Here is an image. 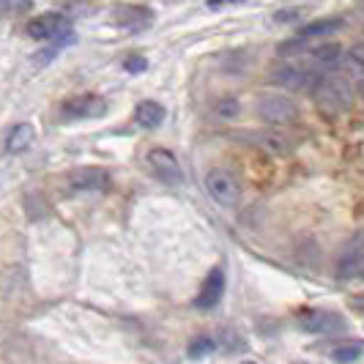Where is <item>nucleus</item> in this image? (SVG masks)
<instances>
[{
  "label": "nucleus",
  "instance_id": "obj_19",
  "mask_svg": "<svg viewBox=\"0 0 364 364\" xmlns=\"http://www.w3.org/2000/svg\"><path fill=\"white\" fill-rule=\"evenodd\" d=\"M72 41H74V33H69V36H63V38H55L53 44L47 47V50H41V53H36V58H33V60L44 66V63H50V60H55V58H58V53H60L63 47H69Z\"/></svg>",
  "mask_w": 364,
  "mask_h": 364
},
{
  "label": "nucleus",
  "instance_id": "obj_11",
  "mask_svg": "<svg viewBox=\"0 0 364 364\" xmlns=\"http://www.w3.org/2000/svg\"><path fill=\"white\" fill-rule=\"evenodd\" d=\"M107 170L102 167H85V170H77L72 178H69V186L72 192H105L107 189Z\"/></svg>",
  "mask_w": 364,
  "mask_h": 364
},
{
  "label": "nucleus",
  "instance_id": "obj_24",
  "mask_svg": "<svg viewBox=\"0 0 364 364\" xmlns=\"http://www.w3.org/2000/svg\"><path fill=\"white\" fill-rule=\"evenodd\" d=\"M236 107H238V105L230 99V102H222V105H219V112H222V115H236V112H238Z\"/></svg>",
  "mask_w": 364,
  "mask_h": 364
},
{
  "label": "nucleus",
  "instance_id": "obj_2",
  "mask_svg": "<svg viewBox=\"0 0 364 364\" xmlns=\"http://www.w3.org/2000/svg\"><path fill=\"white\" fill-rule=\"evenodd\" d=\"M269 80H272L277 88L304 93V91H310V88H318L323 77L318 74V69L304 66V63H279V66L272 69Z\"/></svg>",
  "mask_w": 364,
  "mask_h": 364
},
{
  "label": "nucleus",
  "instance_id": "obj_21",
  "mask_svg": "<svg viewBox=\"0 0 364 364\" xmlns=\"http://www.w3.org/2000/svg\"><path fill=\"white\" fill-rule=\"evenodd\" d=\"M124 69H127L129 74H140L148 69V60L143 55H129L127 60H124Z\"/></svg>",
  "mask_w": 364,
  "mask_h": 364
},
{
  "label": "nucleus",
  "instance_id": "obj_12",
  "mask_svg": "<svg viewBox=\"0 0 364 364\" xmlns=\"http://www.w3.org/2000/svg\"><path fill=\"white\" fill-rule=\"evenodd\" d=\"M241 140L250 143V146L260 148V151H266V154H288V151H291V143H288L279 132H274V129L247 132V134H241Z\"/></svg>",
  "mask_w": 364,
  "mask_h": 364
},
{
  "label": "nucleus",
  "instance_id": "obj_6",
  "mask_svg": "<svg viewBox=\"0 0 364 364\" xmlns=\"http://www.w3.org/2000/svg\"><path fill=\"white\" fill-rule=\"evenodd\" d=\"M148 167H151L154 176H156L162 183H167V186H178V183H183L181 164H178V159H176L167 148H154V151H148Z\"/></svg>",
  "mask_w": 364,
  "mask_h": 364
},
{
  "label": "nucleus",
  "instance_id": "obj_25",
  "mask_svg": "<svg viewBox=\"0 0 364 364\" xmlns=\"http://www.w3.org/2000/svg\"><path fill=\"white\" fill-rule=\"evenodd\" d=\"M359 277H362V279H364V263H362V272H359Z\"/></svg>",
  "mask_w": 364,
  "mask_h": 364
},
{
  "label": "nucleus",
  "instance_id": "obj_15",
  "mask_svg": "<svg viewBox=\"0 0 364 364\" xmlns=\"http://www.w3.org/2000/svg\"><path fill=\"white\" fill-rule=\"evenodd\" d=\"M340 28H343V19H340V17L315 19V22H310V25H304V28L299 31V38H304V41H310V38L331 36V33H337Z\"/></svg>",
  "mask_w": 364,
  "mask_h": 364
},
{
  "label": "nucleus",
  "instance_id": "obj_14",
  "mask_svg": "<svg viewBox=\"0 0 364 364\" xmlns=\"http://www.w3.org/2000/svg\"><path fill=\"white\" fill-rule=\"evenodd\" d=\"M164 115H167V112H164L162 105H159V102H151V99L140 102L137 109H134V121L143 129H156L164 121Z\"/></svg>",
  "mask_w": 364,
  "mask_h": 364
},
{
  "label": "nucleus",
  "instance_id": "obj_16",
  "mask_svg": "<svg viewBox=\"0 0 364 364\" xmlns=\"http://www.w3.org/2000/svg\"><path fill=\"white\" fill-rule=\"evenodd\" d=\"M310 55H312V60H315L318 66H323V69L340 66V63H343V58H346V53H343L337 44H331V41H326V44H318Z\"/></svg>",
  "mask_w": 364,
  "mask_h": 364
},
{
  "label": "nucleus",
  "instance_id": "obj_17",
  "mask_svg": "<svg viewBox=\"0 0 364 364\" xmlns=\"http://www.w3.org/2000/svg\"><path fill=\"white\" fill-rule=\"evenodd\" d=\"M343 72H346V77L364 80V44H356L348 50L343 58Z\"/></svg>",
  "mask_w": 364,
  "mask_h": 364
},
{
  "label": "nucleus",
  "instance_id": "obj_4",
  "mask_svg": "<svg viewBox=\"0 0 364 364\" xmlns=\"http://www.w3.org/2000/svg\"><path fill=\"white\" fill-rule=\"evenodd\" d=\"M72 33V22L63 14H41L28 22V36L36 41H55Z\"/></svg>",
  "mask_w": 364,
  "mask_h": 364
},
{
  "label": "nucleus",
  "instance_id": "obj_9",
  "mask_svg": "<svg viewBox=\"0 0 364 364\" xmlns=\"http://www.w3.org/2000/svg\"><path fill=\"white\" fill-rule=\"evenodd\" d=\"M105 112H107L105 99L102 96H93V93L77 96V99L63 105V118H99Z\"/></svg>",
  "mask_w": 364,
  "mask_h": 364
},
{
  "label": "nucleus",
  "instance_id": "obj_1",
  "mask_svg": "<svg viewBox=\"0 0 364 364\" xmlns=\"http://www.w3.org/2000/svg\"><path fill=\"white\" fill-rule=\"evenodd\" d=\"M315 102L318 107L334 115V112H343L353 105V88H350V80L346 74H326L321 80V85L315 88Z\"/></svg>",
  "mask_w": 364,
  "mask_h": 364
},
{
  "label": "nucleus",
  "instance_id": "obj_26",
  "mask_svg": "<svg viewBox=\"0 0 364 364\" xmlns=\"http://www.w3.org/2000/svg\"><path fill=\"white\" fill-rule=\"evenodd\" d=\"M241 364H255V362H241Z\"/></svg>",
  "mask_w": 364,
  "mask_h": 364
},
{
  "label": "nucleus",
  "instance_id": "obj_10",
  "mask_svg": "<svg viewBox=\"0 0 364 364\" xmlns=\"http://www.w3.org/2000/svg\"><path fill=\"white\" fill-rule=\"evenodd\" d=\"M151 19H154V11L148 6H121L115 11V25H121L129 33L146 31L148 25H151Z\"/></svg>",
  "mask_w": 364,
  "mask_h": 364
},
{
  "label": "nucleus",
  "instance_id": "obj_23",
  "mask_svg": "<svg viewBox=\"0 0 364 364\" xmlns=\"http://www.w3.org/2000/svg\"><path fill=\"white\" fill-rule=\"evenodd\" d=\"M31 3H0V11L3 14H11V11H28Z\"/></svg>",
  "mask_w": 364,
  "mask_h": 364
},
{
  "label": "nucleus",
  "instance_id": "obj_20",
  "mask_svg": "<svg viewBox=\"0 0 364 364\" xmlns=\"http://www.w3.org/2000/svg\"><path fill=\"white\" fill-rule=\"evenodd\" d=\"M359 356H362V346H353V343H350V346H340V348H334V350H331V359H334V362H340V364H353Z\"/></svg>",
  "mask_w": 364,
  "mask_h": 364
},
{
  "label": "nucleus",
  "instance_id": "obj_22",
  "mask_svg": "<svg viewBox=\"0 0 364 364\" xmlns=\"http://www.w3.org/2000/svg\"><path fill=\"white\" fill-rule=\"evenodd\" d=\"M307 44L310 41H304V38H291L288 44H279V55H299V53H304L307 50Z\"/></svg>",
  "mask_w": 364,
  "mask_h": 364
},
{
  "label": "nucleus",
  "instance_id": "obj_8",
  "mask_svg": "<svg viewBox=\"0 0 364 364\" xmlns=\"http://www.w3.org/2000/svg\"><path fill=\"white\" fill-rule=\"evenodd\" d=\"M222 296H225V269L217 266V269H211L208 277H205L200 293L195 299V307L198 310H214L219 301H222Z\"/></svg>",
  "mask_w": 364,
  "mask_h": 364
},
{
  "label": "nucleus",
  "instance_id": "obj_13",
  "mask_svg": "<svg viewBox=\"0 0 364 364\" xmlns=\"http://www.w3.org/2000/svg\"><path fill=\"white\" fill-rule=\"evenodd\" d=\"M33 140H36V129L31 127V124H14V127L9 129V134H6L3 151L6 154H22V151H28V148L33 146Z\"/></svg>",
  "mask_w": 364,
  "mask_h": 364
},
{
  "label": "nucleus",
  "instance_id": "obj_7",
  "mask_svg": "<svg viewBox=\"0 0 364 364\" xmlns=\"http://www.w3.org/2000/svg\"><path fill=\"white\" fill-rule=\"evenodd\" d=\"M299 326L310 334H334L346 328V318L328 310H310L299 315Z\"/></svg>",
  "mask_w": 364,
  "mask_h": 364
},
{
  "label": "nucleus",
  "instance_id": "obj_5",
  "mask_svg": "<svg viewBox=\"0 0 364 364\" xmlns=\"http://www.w3.org/2000/svg\"><path fill=\"white\" fill-rule=\"evenodd\" d=\"M205 189L219 205H236L241 198V186L233 178V173H228V170H211L205 176Z\"/></svg>",
  "mask_w": 364,
  "mask_h": 364
},
{
  "label": "nucleus",
  "instance_id": "obj_3",
  "mask_svg": "<svg viewBox=\"0 0 364 364\" xmlns=\"http://www.w3.org/2000/svg\"><path fill=\"white\" fill-rule=\"evenodd\" d=\"M257 115L272 127H285V124H293L299 118V109L282 93H263L257 99Z\"/></svg>",
  "mask_w": 364,
  "mask_h": 364
},
{
  "label": "nucleus",
  "instance_id": "obj_18",
  "mask_svg": "<svg viewBox=\"0 0 364 364\" xmlns=\"http://www.w3.org/2000/svg\"><path fill=\"white\" fill-rule=\"evenodd\" d=\"M217 350V343H214V337H208V334H203V337H195L189 348H186V356L189 359H205V356H211Z\"/></svg>",
  "mask_w": 364,
  "mask_h": 364
}]
</instances>
